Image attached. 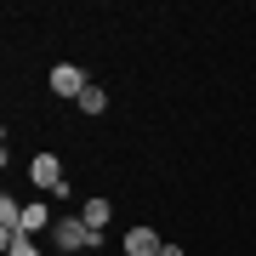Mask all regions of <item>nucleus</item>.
<instances>
[{
	"instance_id": "7",
	"label": "nucleus",
	"mask_w": 256,
	"mask_h": 256,
	"mask_svg": "<svg viewBox=\"0 0 256 256\" xmlns=\"http://www.w3.org/2000/svg\"><path fill=\"white\" fill-rule=\"evenodd\" d=\"M74 108H80V114H102V108H108V92H102V86H86Z\"/></svg>"
},
{
	"instance_id": "6",
	"label": "nucleus",
	"mask_w": 256,
	"mask_h": 256,
	"mask_svg": "<svg viewBox=\"0 0 256 256\" xmlns=\"http://www.w3.org/2000/svg\"><path fill=\"white\" fill-rule=\"evenodd\" d=\"M46 222H52V205H46V200H23V234H28V239L46 228Z\"/></svg>"
},
{
	"instance_id": "9",
	"label": "nucleus",
	"mask_w": 256,
	"mask_h": 256,
	"mask_svg": "<svg viewBox=\"0 0 256 256\" xmlns=\"http://www.w3.org/2000/svg\"><path fill=\"white\" fill-rule=\"evenodd\" d=\"M160 256H182V245H165V250H160Z\"/></svg>"
},
{
	"instance_id": "3",
	"label": "nucleus",
	"mask_w": 256,
	"mask_h": 256,
	"mask_svg": "<svg viewBox=\"0 0 256 256\" xmlns=\"http://www.w3.org/2000/svg\"><path fill=\"white\" fill-rule=\"evenodd\" d=\"M86 86H92V80H86V68H80V63H57V68H52V92H57V97L80 102Z\"/></svg>"
},
{
	"instance_id": "5",
	"label": "nucleus",
	"mask_w": 256,
	"mask_h": 256,
	"mask_svg": "<svg viewBox=\"0 0 256 256\" xmlns=\"http://www.w3.org/2000/svg\"><path fill=\"white\" fill-rule=\"evenodd\" d=\"M80 222H86L92 234H102V228L114 222V205H108V200H86V205H80Z\"/></svg>"
},
{
	"instance_id": "1",
	"label": "nucleus",
	"mask_w": 256,
	"mask_h": 256,
	"mask_svg": "<svg viewBox=\"0 0 256 256\" xmlns=\"http://www.w3.org/2000/svg\"><path fill=\"white\" fill-rule=\"evenodd\" d=\"M92 245H102V234H92L80 216H57V250H68V256H86Z\"/></svg>"
},
{
	"instance_id": "8",
	"label": "nucleus",
	"mask_w": 256,
	"mask_h": 256,
	"mask_svg": "<svg viewBox=\"0 0 256 256\" xmlns=\"http://www.w3.org/2000/svg\"><path fill=\"white\" fill-rule=\"evenodd\" d=\"M0 245H6V256H40V245L28 234H12V239H0Z\"/></svg>"
},
{
	"instance_id": "4",
	"label": "nucleus",
	"mask_w": 256,
	"mask_h": 256,
	"mask_svg": "<svg viewBox=\"0 0 256 256\" xmlns=\"http://www.w3.org/2000/svg\"><path fill=\"white\" fill-rule=\"evenodd\" d=\"M120 250H126V256H160L165 239H160L154 228H142V222H137V228H126V245H120Z\"/></svg>"
},
{
	"instance_id": "2",
	"label": "nucleus",
	"mask_w": 256,
	"mask_h": 256,
	"mask_svg": "<svg viewBox=\"0 0 256 256\" xmlns=\"http://www.w3.org/2000/svg\"><path fill=\"white\" fill-rule=\"evenodd\" d=\"M28 182L46 188V194H57V188L68 182V176H63V160H57V154H34V160H28Z\"/></svg>"
}]
</instances>
